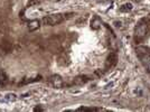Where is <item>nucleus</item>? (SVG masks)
I'll list each match as a JSON object with an SVG mask.
<instances>
[{
    "label": "nucleus",
    "mask_w": 150,
    "mask_h": 112,
    "mask_svg": "<svg viewBox=\"0 0 150 112\" xmlns=\"http://www.w3.org/2000/svg\"><path fill=\"white\" fill-rule=\"evenodd\" d=\"M101 25H102V21H101V19L99 18V17H96V16L93 17V19L91 20V28L94 29V30H98L101 27Z\"/></svg>",
    "instance_id": "obj_7"
},
{
    "label": "nucleus",
    "mask_w": 150,
    "mask_h": 112,
    "mask_svg": "<svg viewBox=\"0 0 150 112\" xmlns=\"http://www.w3.org/2000/svg\"><path fill=\"white\" fill-rule=\"evenodd\" d=\"M65 19V16L62 13H55V15H50V16H46L43 18V24L45 26H56L61 24L63 20Z\"/></svg>",
    "instance_id": "obj_3"
},
{
    "label": "nucleus",
    "mask_w": 150,
    "mask_h": 112,
    "mask_svg": "<svg viewBox=\"0 0 150 112\" xmlns=\"http://www.w3.org/2000/svg\"><path fill=\"white\" fill-rule=\"evenodd\" d=\"M6 82H7V74L4 71L0 69V83L2 84V83H6Z\"/></svg>",
    "instance_id": "obj_9"
},
{
    "label": "nucleus",
    "mask_w": 150,
    "mask_h": 112,
    "mask_svg": "<svg viewBox=\"0 0 150 112\" xmlns=\"http://www.w3.org/2000/svg\"><path fill=\"white\" fill-rule=\"evenodd\" d=\"M50 84L54 87H56V89H61L63 86V79L61 77V75H57V74L52 75L50 79Z\"/></svg>",
    "instance_id": "obj_5"
},
{
    "label": "nucleus",
    "mask_w": 150,
    "mask_h": 112,
    "mask_svg": "<svg viewBox=\"0 0 150 112\" xmlns=\"http://www.w3.org/2000/svg\"><path fill=\"white\" fill-rule=\"evenodd\" d=\"M35 111H43L42 108H35Z\"/></svg>",
    "instance_id": "obj_13"
},
{
    "label": "nucleus",
    "mask_w": 150,
    "mask_h": 112,
    "mask_svg": "<svg viewBox=\"0 0 150 112\" xmlns=\"http://www.w3.org/2000/svg\"><path fill=\"white\" fill-rule=\"evenodd\" d=\"M39 2H40V0H29L27 2V7H33L35 6V5H38Z\"/></svg>",
    "instance_id": "obj_10"
},
{
    "label": "nucleus",
    "mask_w": 150,
    "mask_h": 112,
    "mask_svg": "<svg viewBox=\"0 0 150 112\" xmlns=\"http://www.w3.org/2000/svg\"><path fill=\"white\" fill-rule=\"evenodd\" d=\"M130 10H132V5L127 2V4H123L122 6L120 7V11L121 13H129Z\"/></svg>",
    "instance_id": "obj_8"
},
{
    "label": "nucleus",
    "mask_w": 150,
    "mask_h": 112,
    "mask_svg": "<svg viewBox=\"0 0 150 112\" xmlns=\"http://www.w3.org/2000/svg\"><path fill=\"white\" fill-rule=\"evenodd\" d=\"M147 71H148V73L150 74V62L148 63V67H147Z\"/></svg>",
    "instance_id": "obj_12"
},
{
    "label": "nucleus",
    "mask_w": 150,
    "mask_h": 112,
    "mask_svg": "<svg viewBox=\"0 0 150 112\" xmlns=\"http://www.w3.org/2000/svg\"><path fill=\"white\" fill-rule=\"evenodd\" d=\"M117 63H118V55L115 54V53H110L108 57H106L105 60V69H110L114 67L115 65H117Z\"/></svg>",
    "instance_id": "obj_4"
},
{
    "label": "nucleus",
    "mask_w": 150,
    "mask_h": 112,
    "mask_svg": "<svg viewBox=\"0 0 150 112\" xmlns=\"http://www.w3.org/2000/svg\"><path fill=\"white\" fill-rule=\"evenodd\" d=\"M40 21L39 20H37V19H35V20H31V21H29L28 23V30L29 31H35L37 30L38 28L40 27Z\"/></svg>",
    "instance_id": "obj_6"
},
{
    "label": "nucleus",
    "mask_w": 150,
    "mask_h": 112,
    "mask_svg": "<svg viewBox=\"0 0 150 112\" xmlns=\"http://www.w3.org/2000/svg\"><path fill=\"white\" fill-rule=\"evenodd\" d=\"M133 34H134V39H136L137 43L144 40L149 34V25L144 20H140L134 27V33Z\"/></svg>",
    "instance_id": "obj_1"
},
{
    "label": "nucleus",
    "mask_w": 150,
    "mask_h": 112,
    "mask_svg": "<svg viewBox=\"0 0 150 112\" xmlns=\"http://www.w3.org/2000/svg\"><path fill=\"white\" fill-rule=\"evenodd\" d=\"M6 99L8 100H16V96H15V94H7V96H6Z\"/></svg>",
    "instance_id": "obj_11"
},
{
    "label": "nucleus",
    "mask_w": 150,
    "mask_h": 112,
    "mask_svg": "<svg viewBox=\"0 0 150 112\" xmlns=\"http://www.w3.org/2000/svg\"><path fill=\"white\" fill-rule=\"evenodd\" d=\"M136 54L138 58L144 64H148L150 62V48L144 45H138L136 47Z\"/></svg>",
    "instance_id": "obj_2"
}]
</instances>
